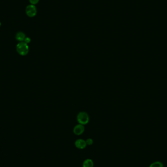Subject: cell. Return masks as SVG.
Returning a JSON list of instances; mask_svg holds the SVG:
<instances>
[{
  "mask_svg": "<svg viewBox=\"0 0 167 167\" xmlns=\"http://www.w3.org/2000/svg\"><path fill=\"white\" fill-rule=\"evenodd\" d=\"M17 53L22 56H25L29 52V47L25 42L19 43L16 46Z\"/></svg>",
  "mask_w": 167,
  "mask_h": 167,
  "instance_id": "cell-1",
  "label": "cell"
},
{
  "mask_svg": "<svg viewBox=\"0 0 167 167\" xmlns=\"http://www.w3.org/2000/svg\"><path fill=\"white\" fill-rule=\"evenodd\" d=\"M77 120L78 123L81 125H85L89 122L90 117L88 113L84 111H81L77 116Z\"/></svg>",
  "mask_w": 167,
  "mask_h": 167,
  "instance_id": "cell-2",
  "label": "cell"
},
{
  "mask_svg": "<svg viewBox=\"0 0 167 167\" xmlns=\"http://www.w3.org/2000/svg\"><path fill=\"white\" fill-rule=\"evenodd\" d=\"M25 12L29 17H33L37 14V9L35 5H30L26 7Z\"/></svg>",
  "mask_w": 167,
  "mask_h": 167,
  "instance_id": "cell-3",
  "label": "cell"
},
{
  "mask_svg": "<svg viewBox=\"0 0 167 167\" xmlns=\"http://www.w3.org/2000/svg\"><path fill=\"white\" fill-rule=\"evenodd\" d=\"M84 131V125L78 124L76 125L73 128V133L76 135H80L82 134Z\"/></svg>",
  "mask_w": 167,
  "mask_h": 167,
  "instance_id": "cell-4",
  "label": "cell"
},
{
  "mask_svg": "<svg viewBox=\"0 0 167 167\" xmlns=\"http://www.w3.org/2000/svg\"><path fill=\"white\" fill-rule=\"evenodd\" d=\"M75 146L77 148L80 150L84 149L86 147V141L82 139H78L75 142Z\"/></svg>",
  "mask_w": 167,
  "mask_h": 167,
  "instance_id": "cell-5",
  "label": "cell"
},
{
  "mask_svg": "<svg viewBox=\"0 0 167 167\" xmlns=\"http://www.w3.org/2000/svg\"><path fill=\"white\" fill-rule=\"evenodd\" d=\"M15 38L18 41L20 42H24L26 37L24 32H17V34H16Z\"/></svg>",
  "mask_w": 167,
  "mask_h": 167,
  "instance_id": "cell-6",
  "label": "cell"
},
{
  "mask_svg": "<svg viewBox=\"0 0 167 167\" xmlns=\"http://www.w3.org/2000/svg\"><path fill=\"white\" fill-rule=\"evenodd\" d=\"M83 167H93L94 163L90 159H86L83 162Z\"/></svg>",
  "mask_w": 167,
  "mask_h": 167,
  "instance_id": "cell-7",
  "label": "cell"
},
{
  "mask_svg": "<svg viewBox=\"0 0 167 167\" xmlns=\"http://www.w3.org/2000/svg\"><path fill=\"white\" fill-rule=\"evenodd\" d=\"M150 167H164L163 164L159 161L154 162L150 165Z\"/></svg>",
  "mask_w": 167,
  "mask_h": 167,
  "instance_id": "cell-8",
  "label": "cell"
},
{
  "mask_svg": "<svg viewBox=\"0 0 167 167\" xmlns=\"http://www.w3.org/2000/svg\"><path fill=\"white\" fill-rule=\"evenodd\" d=\"M86 145L90 146L92 145L93 143V141L92 139L88 138L86 140Z\"/></svg>",
  "mask_w": 167,
  "mask_h": 167,
  "instance_id": "cell-9",
  "label": "cell"
},
{
  "mask_svg": "<svg viewBox=\"0 0 167 167\" xmlns=\"http://www.w3.org/2000/svg\"><path fill=\"white\" fill-rule=\"evenodd\" d=\"M29 1L30 2V3H31V5H35L38 3L39 0H29Z\"/></svg>",
  "mask_w": 167,
  "mask_h": 167,
  "instance_id": "cell-10",
  "label": "cell"
},
{
  "mask_svg": "<svg viewBox=\"0 0 167 167\" xmlns=\"http://www.w3.org/2000/svg\"><path fill=\"white\" fill-rule=\"evenodd\" d=\"M24 42H25V43H27V44H28L31 42V38H30L29 37H26V38H25V40H24Z\"/></svg>",
  "mask_w": 167,
  "mask_h": 167,
  "instance_id": "cell-11",
  "label": "cell"
},
{
  "mask_svg": "<svg viewBox=\"0 0 167 167\" xmlns=\"http://www.w3.org/2000/svg\"><path fill=\"white\" fill-rule=\"evenodd\" d=\"M1 22H0V27H1Z\"/></svg>",
  "mask_w": 167,
  "mask_h": 167,
  "instance_id": "cell-12",
  "label": "cell"
}]
</instances>
